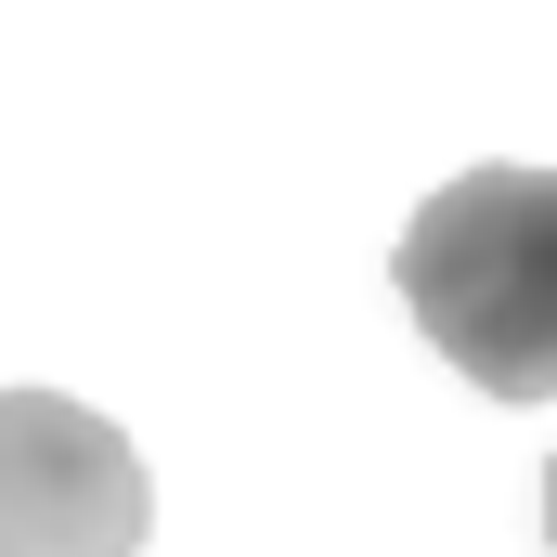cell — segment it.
Returning a JSON list of instances; mask_svg holds the SVG:
<instances>
[{
    "label": "cell",
    "instance_id": "obj_1",
    "mask_svg": "<svg viewBox=\"0 0 557 557\" xmlns=\"http://www.w3.org/2000/svg\"><path fill=\"white\" fill-rule=\"evenodd\" d=\"M403 311L467 389L545 403L557 389V169L441 182L403 234Z\"/></svg>",
    "mask_w": 557,
    "mask_h": 557
},
{
    "label": "cell",
    "instance_id": "obj_2",
    "mask_svg": "<svg viewBox=\"0 0 557 557\" xmlns=\"http://www.w3.org/2000/svg\"><path fill=\"white\" fill-rule=\"evenodd\" d=\"M156 480L131 428L65 389H0V557H143Z\"/></svg>",
    "mask_w": 557,
    "mask_h": 557
},
{
    "label": "cell",
    "instance_id": "obj_3",
    "mask_svg": "<svg viewBox=\"0 0 557 557\" xmlns=\"http://www.w3.org/2000/svg\"><path fill=\"white\" fill-rule=\"evenodd\" d=\"M545 545H557V467H545Z\"/></svg>",
    "mask_w": 557,
    "mask_h": 557
}]
</instances>
